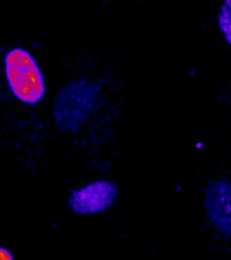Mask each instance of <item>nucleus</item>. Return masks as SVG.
<instances>
[{
  "instance_id": "7ed1b4c3",
  "label": "nucleus",
  "mask_w": 231,
  "mask_h": 260,
  "mask_svg": "<svg viewBox=\"0 0 231 260\" xmlns=\"http://www.w3.org/2000/svg\"><path fill=\"white\" fill-rule=\"evenodd\" d=\"M118 186L110 181L88 183L70 194V209L80 215H94L107 211L118 199Z\"/></svg>"
},
{
  "instance_id": "20e7f679",
  "label": "nucleus",
  "mask_w": 231,
  "mask_h": 260,
  "mask_svg": "<svg viewBox=\"0 0 231 260\" xmlns=\"http://www.w3.org/2000/svg\"><path fill=\"white\" fill-rule=\"evenodd\" d=\"M230 203L231 185L227 180L219 179L209 183L204 205L212 226L227 240L231 235Z\"/></svg>"
},
{
  "instance_id": "423d86ee",
  "label": "nucleus",
  "mask_w": 231,
  "mask_h": 260,
  "mask_svg": "<svg viewBox=\"0 0 231 260\" xmlns=\"http://www.w3.org/2000/svg\"><path fill=\"white\" fill-rule=\"evenodd\" d=\"M13 259H14V256H13L12 253L7 248L0 247V260Z\"/></svg>"
},
{
  "instance_id": "39448f33",
  "label": "nucleus",
  "mask_w": 231,
  "mask_h": 260,
  "mask_svg": "<svg viewBox=\"0 0 231 260\" xmlns=\"http://www.w3.org/2000/svg\"><path fill=\"white\" fill-rule=\"evenodd\" d=\"M231 5L230 0H225L219 10L218 16L219 28L223 37L226 38L227 44H230L231 38Z\"/></svg>"
},
{
  "instance_id": "f03ea898",
  "label": "nucleus",
  "mask_w": 231,
  "mask_h": 260,
  "mask_svg": "<svg viewBox=\"0 0 231 260\" xmlns=\"http://www.w3.org/2000/svg\"><path fill=\"white\" fill-rule=\"evenodd\" d=\"M5 74L12 93L20 102L34 105L45 93L44 74L32 54L23 48H14L5 57Z\"/></svg>"
},
{
  "instance_id": "f257e3e1",
  "label": "nucleus",
  "mask_w": 231,
  "mask_h": 260,
  "mask_svg": "<svg viewBox=\"0 0 231 260\" xmlns=\"http://www.w3.org/2000/svg\"><path fill=\"white\" fill-rule=\"evenodd\" d=\"M96 83L81 80L73 81L57 94L53 116L58 129L76 132L92 113L101 93Z\"/></svg>"
}]
</instances>
